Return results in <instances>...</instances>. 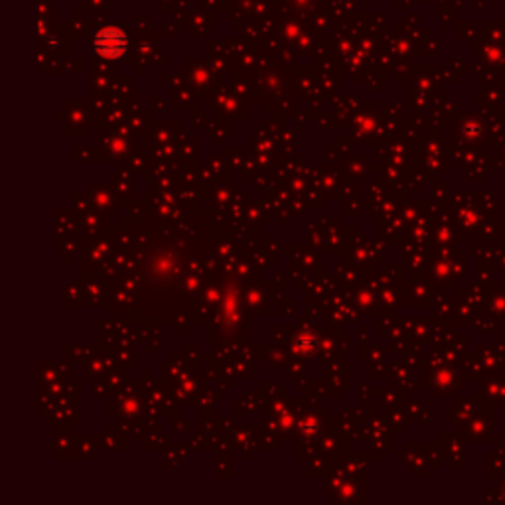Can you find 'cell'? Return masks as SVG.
I'll list each match as a JSON object with an SVG mask.
<instances>
[{"instance_id":"obj_1","label":"cell","mask_w":505,"mask_h":505,"mask_svg":"<svg viewBox=\"0 0 505 505\" xmlns=\"http://www.w3.org/2000/svg\"><path fill=\"white\" fill-rule=\"evenodd\" d=\"M97 47H99V52L105 54L107 58H115V56H119L120 52L125 50V38H122L120 32L109 28V30H103L99 34Z\"/></svg>"}]
</instances>
